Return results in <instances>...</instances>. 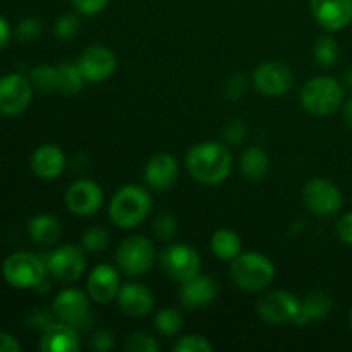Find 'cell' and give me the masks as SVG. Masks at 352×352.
<instances>
[{
	"instance_id": "6da1fadb",
	"label": "cell",
	"mask_w": 352,
	"mask_h": 352,
	"mask_svg": "<svg viewBox=\"0 0 352 352\" xmlns=\"http://www.w3.org/2000/svg\"><path fill=\"white\" fill-rule=\"evenodd\" d=\"M234 157L227 144L219 141L198 143L186 153V168L198 182L217 186L232 172Z\"/></svg>"
},
{
	"instance_id": "7a4b0ae2",
	"label": "cell",
	"mask_w": 352,
	"mask_h": 352,
	"mask_svg": "<svg viewBox=\"0 0 352 352\" xmlns=\"http://www.w3.org/2000/svg\"><path fill=\"white\" fill-rule=\"evenodd\" d=\"M230 278L239 289L260 292L270 287L275 280V265L268 256L254 251H246L230 261Z\"/></svg>"
},
{
	"instance_id": "3957f363",
	"label": "cell",
	"mask_w": 352,
	"mask_h": 352,
	"mask_svg": "<svg viewBox=\"0 0 352 352\" xmlns=\"http://www.w3.org/2000/svg\"><path fill=\"white\" fill-rule=\"evenodd\" d=\"M151 212V196L144 188L127 184L113 195L109 215L120 229H133L140 226Z\"/></svg>"
},
{
	"instance_id": "277c9868",
	"label": "cell",
	"mask_w": 352,
	"mask_h": 352,
	"mask_svg": "<svg viewBox=\"0 0 352 352\" xmlns=\"http://www.w3.org/2000/svg\"><path fill=\"white\" fill-rule=\"evenodd\" d=\"M344 102V89L330 76H316L306 81L301 89V103L306 112L316 117L336 113Z\"/></svg>"
},
{
	"instance_id": "5b68a950",
	"label": "cell",
	"mask_w": 352,
	"mask_h": 352,
	"mask_svg": "<svg viewBox=\"0 0 352 352\" xmlns=\"http://www.w3.org/2000/svg\"><path fill=\"white\" fill-rule=\"evenodd\" d=\"M3 278L14 289H38L47 277V263L33 253L19 251L3 261Z\"/></svg>"
},
{
	"instance_id": "8992f818",
	"label": "cell",
	"mask_w": 352,
	"mask_h": 352,
	"mask_svg": "<svg viewBox=\"0 0 352 352\" xmlns=\"http://www.w3.org/2000/svg\"><path fill=\"white\" fill-rule=\"evenodd\" d=\"M155 260H157V253H155L153 243L144 236L127 237L116 253L117 267L129 277L148 274Z\"/></svg>"
},
{
	"instance_id": "52a82bcc",
	"label": "cell",
	"mask_w": 352,
	"mask_h": 352,
	"mask_svg": "<svg viewBox=\"0 0 352 352\" xmlns=\"http://www.w3.org/2000/svg\"><path fill=\"white\" fill-rule=\"evenodd\" d=\"M302 201L306 208L322 219L337 215L344 205V196L332 181L323 177L309 179L302 188Z\"/></svg>"
},
{
	"instance_id": "ba28073f",
	"label": "cell",
	"mask_w": 352,
	"mask_h": 352,
	"mask_svg": "<svg viewBox=\"0 0 352 352\" xmlns=\"http://www.w3.org/2000/svg\"><path fill=\"white\" fill-rule=\"evenodd\" d=\"M89 299L91 298L79 289H64L55 298L52 311L58 322L67 323L78 330H85L93 320Z\"/></svg>"
},
{
	"instance_id": "9c48e42d",
	"label": "cell",
	"mask_w": 352,
	"mask_h": 352,
	"mask_svg": "<svg viewBox=\"0 0 352 352\" xmlns=\"http://www.w3.org/2000/svg\"><path fill=\"white\" fill-rule=\"evenodd\" d=\"M160 267L172 280L182 284L199 274L201 258L195 248L186 244H170L160 253Z\"/></svg>"
},
{
	"instance_id": "30bf717a",
	"label": "cell",
	"mask_w": 352,
	"mask_h": 352,
	"mask_svg": "<svg viewBox=\"0 0 352 352\" xmlns=\"http://www.w3.org/2000/svg\"><path fill=\"white\" fill-rule=\"evenodd\" d=\"M45 263H47L48 275L60 284L78 282L86 270L85 253L81 248L74 244L57 248Z\"/></svg>"
},
{
	"instance_id": "8fae6325",
	"label": "cell",
	"mask_w": 352,
	"mask_h": 352,
	"mask_svg": "<svg viewBox=\"0 0 352 352\" xmlns=\"http://www.w3.org/2000/svg\"><path fill=\"white\" fill-rule=\"evenodd\" d=\"M33 85L23 74H7L0 78V113L16 117L30 107Z\"/></svg>"
},
{
	"instance_id": "7c38bea8",
	"label": "cell",
	"mask_w": 352,
	"mask_h": 352,
	"mask_svg": "<svg viewBox=\"0 0 352 352\" xmlns=\"http://www.w3.org/2000/svg\"><path fill=\"white\" fill-rule=\"evenodd\" d=\"M253 85L261 95L282 96L294 85V74L284 62H263L254 69Z\"/></svg>"
},
{
	"instance_id": "4fadbf2b",
	"label": "cell",
	"mask_w": 352,
	"mask_h": 352,
	"mask_svg": "<svg viewBox=\"0 0 352 352\" xmlns=\"http://www.w3.org/2000/svg\"><path fill=\"white\" fill-rule=\"evenodd\" d=\"M301 301L294 294L285 291H272L261 296L256 305V313L261 320L272 325L294 322Z\"/></svg>"
},
{
	"instance_id": "5bb4252c",
	"label": "cell",
	"mask_w": 352,
	"mask_h": 352,
	"mask_svg": "<svg viewBox=\"0 0 352 352\" xmlns=\"http://www.w3.org/2000/svg\"><path fill=\"white\" fill-rule=\"evenodd\" d=\"M78 65L86 82H103L116 72L117 57L109 47L91 45L79 55Z\"/></svg>"
},
{
	"instance_id": "9a60e30c",
	"label": "cell",
	"mask_w": 352,
	"mask_h": 352,
	"mask_svg": "<svg viewBox=\"0 0 352 352\" xmlns=\"http://www.w3.org/2000/svg\"><path fill=\"white\" fill-rule=\"evenodd\" d=\"M103 203V191L95 181L79 179L69 186L65 192V206L76 217H91Z\"/></svg>"
},
{
	"instance_id": "2e32d148",
	"label": "cell",
	"mask_w": 352,
	"mask_h": 352,
	"mask_svg": "<svg viewBox=\"0 0 352 352\" xmlns=\"http://www.w3.org/2000/svg\"><path fill=\"white\" fill-rule=\"evenodd\" d=\"M313 17L329 31H340L352 23V0H309Z\"/></svg>"
},
{
	"instance_id": "e0dca14e",
	"label": "cell",
	"mask_w": 352,
	"mask_h": 352,
	"mask_svg": "<svg viewBox=\"0 0 352 352\" xmlns=\"http://www.w3.org/2000/svg\"><path fill=\"white\" fill-rule=\"evenodd\" d=\"M86 287H88V296L91 298V301L98 302V305H109V302L116 301L120 287H122L119 270L110 265H98L89 274Z\"/></svg>"
},
{
	"instance_id": "ac0fdd59",
	"label": "cell",
	"mask_w": 352,
	"mask_h": 352,
	"mask_svg": "<svg viewBox=\"0 0 352 352\" xmlns=\"http://www.w3.org/2000/svg\"><path fill=\"white\" fill-rule=\"evenodd\" d=\"M179 179V164L170 153H157L146 162L144 182L155 191H168Z\"/></svg>"
},
{
	"instance_id": "d6986e66",
	"label": "cell",
	"mask_w": 352,
	"mask_h": 352,
	"mask_svg": "<svg viewBox=\"0 0 352 352\" xmlns=\"http://www.w3.org/2000/svg\"><path fill=\"white\" fill-rule=\"evenodd\" d=\"M117 305L124 315L131 318H143L153 311V292L143 284H126L120 287L117 296Z\"/></svg>"
},
{
	"instance_id": "ffe728a7",
	"label": "cell",
	"mask_w": 352,
	"mask_h": 352,
	"mask_svg": "<svg viewBox=\"0 0 352 352\" xmlns=\"http://www.w3.org/2000/svg\"><path fill=\"white\" fill-rule=\"evenodd\" d=\"M219 296V287L215 280L208 275L198 274L196 277L182 282L181 302L188 309H199L212 305Z\"/></svg>"
},
{
	"instance_id": "44dd1931",
	"label": "cell",
	"mask_w": 352,
	"mask_h": 352,
	"mask_svg": "<svg viewBox=\"0 0 352 352\" xmlns=\"http://www.w3.org/2000/svg\"><path fill=\"white\" fill-rule=\"evenodd\" d=\"M31 168L34 174L45 181L57 179L65 168V155L57 144H41L31 157Z\"/></svg>"
},
{
	"instance_id": "7402d4cb",
	"label": "cell",
	"mask_w": 352,
	"mask_h": 352,
	"mask_svg": "<svg viewBox=\"0 0 352 352\" xmlns=\"http://www.w3.org/2000/svg\"><path fill=\"white\" fill-rule=\"evenodd\" d=\"M81 347L78 329L67 323L55 322L43 330L40 349L43 352H76Z\"/></svg>"
},
{
	"instance_id": "603a6c76",
	"label": "cell",
	"mask_w": 352,
	"mask_h": 352,
	"mask_svg": "<svg viewBox=\"0 0 352 352\" xmlns=\"http://www.w3.org/2000/svg\"><path fill=\"white\" fill-rule=\"evenodd\" d=\"M332 311V298L323 291H313L301 301L299 311L296 315V325L305 327L313 320H323Z\"/></svg>"
},
{
	"instance_id": "cb8c5ba5",
	"label": "cell",
	"mask_w": 352,
	"mask_h": 352,
	"mask_svg": "<svg viewBox=\"0 0 352 352\" xmlns=\"http://www.w3.org/2000/svg\"><path fill=\"white\" fill-rule=\"evenodd\" d=\"M241 174L250 181H260L270 170V157L260 146H250L243 151L239 160Z\"/></svg>"
},
{
	"instance_id": "d4e9b609",
	"label": "cell",
	"mask_w": 352,
	"mask_h": 352,
	"mask_svg": "<svg viewBox=\"0 0 352 352\" xmlns=\"http://www.w3.org/2000/svg\"><path fill=\"white\" fill-rule=\"evenodd\" d=\"M30 237L41 246H52L58 241L62 234V227L58 220L52 215H36L28 223Z\"/></svg>"
},
{
	"instance_id": "484cf974",
	"label": "cell",
	"mask_w": 352,
	"mask_h": 352,
	"mask_svg": "<svg viewBox=\"0 0 352 352\" xmlns=\"http://www.w3.org/2000/svg\"><path fill=\"white\" fill-rule=\"evenodd\" d=\"M210 248L215 258L222 261H232L234 258L243 253V241L237 232L230 229H219L213 232Z\"/></svg>"
},
{
	"instance_id": "4316f807",
	"label": "cell",
	"mask_w": 352,
	"mask_h": 352,
	"mask_svg": "<svg viewBox=\"0 0 352 352\" xmlns=\"http://www.w3.org/2000/svg\"><path fill=\"white\" fill-rule=\"evenodd\" d=\"M86 79L82 78L78 62H62L57 65V93L62 95H78L85 86Z\"/></svg>"
},
{
	"instance_id": "83f0119b",
	"label": "cell",
	"mask_w": 352,
	"mask_h": 352,
	"mask_svg": "<svg viewBox=\"0 0 352 352\" xmlns=\"http://www.w3.org/2000/svg\"><path fill=\"white\" fill-rule=\"evenodd\" d=\"M182 327H184V320H182V315L175 308H164L155 316V329L165 337L177 336Z\"/></svg>"
},
{
	"instance_id": "f1b7e54d",
	"label": "cell",
	"mask_w": 352,
	"mask_h": 352,
	"mask_svg": "<svg viewBox=\"0 0 352 352\" xmlns=\"http://www.w3.org/2000/svg\"><path fill=\"white\" fill-rule=\"evenodd\" d=\"M313 54H315L316 62L323 67H332L340 57V48L339 43L333 40L329 34H323L316 40L315 47H313Z\"/></svg>"
},
{
	"instance_id": "f546056e",
	"label": "cell",
	"mask_w": 352,
	"mask_h": 352,
	"mask_svg": "<svg viewBox=\"0 0 352 352\" xmlns=\"http://www.w3.org/2000/svg\"><path fill=\"white\" fill-rule=\"evenodd\" d=\"M30 81L33 88L41 93H54L57 91V67L41 64L31 71Z\"/></svg>"
},
{
	"instance_id": "4dcf8cb0",
	"label": "cell",
	"mask_w": 352,
	"mask_h": 352,
	"mask_svg": "<svg viewBox=\"0 0 352 352\" xmlns=\"http://www.w3.org/2000/svg\"><path fill=\"white\" fill-rule=\"evenodd\" d=\"M109 244L110 236L102 227H91L89 230H86L81 239L82 250H86L88 253H103L109 250Z\"/></svg>"
},
{
	"instance_id": "1f68e13d",
	"label": "cell",
	"mask_w": 352,
	"mask_h": 352,
	"mask_svg": "<svg viewBox=\"0 0 352 352\" xmlns=\"http://www.w3.org/2000/svg\"><path fill=\"white\" fill-rule=\"evenodd\" d=\"M126 349L129 352H157L160 349L157 339L146 332L131 333L126 339Z\"/></svg>"
},
{
	"instance_id": "d6a6232c",
	"label": "cell",
	"mask_w": 352,
	"mask_h": 352,
	"mask_svg": "<svg viewBox=\"0 0 352 352\" xmlns=\"http://www.w3.org/2000/svg\"><path fill=\"white\" fill-rule=\"evenodd\" d=\"M79 17L76 14H64L55 23V34L58 40L71 41L79 33Z\"/></svg>"
},
{
	"instance_id": "836d02e7",
	"label": "cell",
	"mask_w": 352,
	"mask_h": 352,
	"mask_svg": "<svg viewBox=\"0 0 352 352\" xmlns=\"http://www.w3.org/2000/svg\"><path fill=\"white\" fill-rule=\"evenodd\" d=\"M175 352H213V346L206 337L198 336V333H191L179 340L174 346Z\"/></svg>"
},
{
	"instance_id": "e575fe53",
	"label": "cell",
	"mask_w": 352,
	"mask_h": 352,
	"mask_svg": "<svg viewBox=\"0 0 352 352\" xmlns=\"http://www.w3.org/2000/svg\"><path fill=\"white\" fill-rule=\"evenodd\" d=\"M153 230L158 239L170 241L177 234V220L172 213H160L153 222Z\"/></svg>"
},
{
	"instance_id": "d590c367",
	"label": "cell",
	"mask_w": 352,
	"mask_h": 352,
	"mask_svg": "<svg viewBox=\"0 0 352 352\" xmlns=\"http://www.w3.org/2000/svg\"><path fill=\"white\" fill-rule=\"evenodd\" d=\"M17 40L23 43H31L41 34V21L38 17H24L17 26Z\"/></svg>"
},
{
	"instance_id": "8d00e7d4",
	"label": "cell",
	"mask_w": 352,
	"mask_h": 352,
	"mask_svg": "<svg viewBox=\"0 0 352 352\" xmlns=\"http://www.w3.org/2000/svg\"><path fill=\"white\" fill-rule=\"evenodd\" d=\"M74 9L79 14H85V16H96V14L103 12L109 6L110 0H71Z\"/></svg>"
},
{
	"instance_id": "74e56055",
	"label": "cell",
	"mask_w": 352,
	"mask_h": 352,
	"mask_svg": "<svg viewBox=\"0 0 352 352\" xmlns=\"http://www.w3.org/2000/svg\"><path fill=\"white\" fill-rule=\"evenodd\" d=\"M113 346H116V339H113L112 333L107 332V330H98V332L93 333L91 339H89V347L95 351L105 352L113 349Z\"/></svg>"
},
{
	"instance_id": "f35d334b",
	"label": "cell",
	"mask_w": 352,
	"mask_h": 352,
	"mask_svg": "<svg viewBox=\"0 0 352 352\" xmlns=\"http://www.w3.org/2000/svg\"><path fill=\"white\" fill-rule=\"evenodd\" d=\"M246 134L248 127L244 126L243 120H232V122L226 127L223 136H226L227 143L229 144H241L244 141V138H246Z\"/></svg>"
},
{
	"instance_id": "ab89813d",
	"label": "cell",
	"mask_w": 352,
	"mask_h": 352,
	"mask_svg": "<svg viewBox=\"0 0 352 352\" xmlns=\"http://www.w3.org/2000/svg\"><path fill=\"white\" fill-rule=\"evenodd\" d=\"M336 230L337 236H339V239L342 241V243L352 246V213H346L342 219H339Z\"/></svg>"
},
{
	"instance_id": "60d3db41",
	"label": "cell",
	"mask_w": 352,
	"mask_h": 352,
	"mask_svg": "<svg viewBox=\"0 0 352 352\" xmlns=\"http://www.w3.org/2000/svg\"><path fill=\"white\" fill-rule=\"evenodd\" d=\"M244 89H246V82H244L243 76H234V78H230L229 82H227L226 91L229 98L237 100L244 95Z\"/></svg>"
},
{
	"instance_id": "b9f144b4",
	"label": "cell",
	"mask_w": 352,
	"mask_h": 352,
	"mask_svg": "<svg viewBox=\"0 0 352 352\" xmlns=\"http://www.w3.org/2000/svg\"><path fill=\"white\" fill-rule=\"evenodd\" d=\"M21 346L12 336L0 332V352H19Z\"/></svg>"
},
{
	"instance_id": "7bdbcfd3",
	"label": "cell",
	"mask_w": 352,
	"mask_h": 352,
	"mask_svg": "<svg viewBox=\"0 0 352 352\" xmlns=\"http://www.w3.org/2000/svg\"><path fill=\"white\" fill-rule=\"evenodd\" d=\"M9 40H10V28H9V23H7V21L3 19L2 16H0V50L7 47V43H9Z\"/></svg>"
},
{
	"instance_id": "ee69618b",
	"label": "cell",
	"mask_w": 352,
	"mask_h": 352,
	"mask_svg": "<svg viewBox=\"0 0 352 352\" xmlns=\"http://www.w3.org/2000/svg\"><path fill=\"white\" fill-rule=\"evenodd\" d=\"M344 120H346L347 127L352 129V98L344 105Z\"/></svg>"
},
{
	"instance_id": "f6af8a7d",
	"label": "cell",
	"mask_w": 352,
	"mask_h": 352,
	"mask_svg": "<svg viewBox=\"0 0 352 352\" xmlns=\"http://www.w3.org/2000/svg\"><path fill=\"white\" fill-rule=\"evenodd\" d=\"M346 82H347V86H349V88H352V67L346 72Z\"/></svg>"
},
{
	"instance_id": "bcb514c9",
	"label": "cell",
	"mask_w": 352,
	"mask_h": 352,
	"mask_svg": "<svg viewBox=\"0 0 352 352\" xmlns=\"http://www.w3.org/2000/svg\"><path fill=\"white\" fill-rule=\"evenodd\" d=\"M349 323H351V329H352V311H351V315H349Z\"/></svg>"
}]
</instances>
